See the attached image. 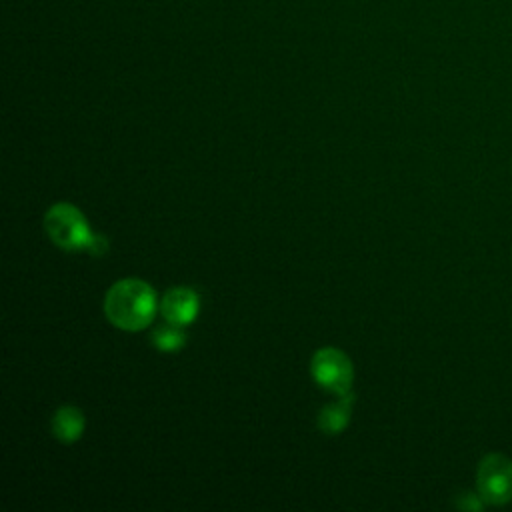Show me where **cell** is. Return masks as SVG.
<instances>
[{
	"instance_id": "1",
	"label": "cell",
	"mask_w": 512,
	"mask_h": 512,
	"mask_svg": "<svg viewBox=\"0 0 512 512\" xmlns=\"http://www.w3.org/2000/svg\"><path fill=\"white\" fill-rule=\"evenodd\" d=\"M106 318L122 330L146 328L156 312V294L150 284L126 278L110 286L104 298Z\"/></svg>"
},
{
	"instance_id": "2",
	"label": "cell",
	"mask_w": 512,
	"mask_h": 512,
	"mask_svg": "<svg viewBox=\"0 0 512 512\" xmlns=\"http://www.w3.org/2000/svg\"><path fill=\"white\" fill-rule=\"evenodd\" d=\"M44 228L50 240L64 250H86L94 236L84 214L68 202H58L46 212Z\"/></svg>"
},
{
	"instance_id": "3",
	"label": "cell",
	"mask_w": 512,
	"mask_h": 512,
	"mask_svg": "<svg viewBox=\"0 0 512 512\" xmlns=\"http://www.w3.org/2000/svg\"><path fill=\"white\" fill-rule=\"evenodd\" d=\"M476 486L486 504L512 502V460L500 452L484 456L478 464Z\"/></svg>"
},
{
	"instance_id": "4",
	"label": "cell",
	"mask_w": 512,
	"mask_h": 512,
	"mask_svg": "<svg viewBox=\"0 0 512 512\" xmlns=\"http://www.w3.org/2000/svg\"><path fill=\"white\" fill-rule=\"evenodd\" d=\"M310 372L312 378L316 380L318 386L336 392V394H346L350 392L352 380H354V370L350 358L338 350V348H320L312 356L310 362Z\"/></svg>"
},
{
	"instance_id": "5",
	"label": "cell",
	"mask_w": 512,
	"mask_h": 512,
	"mask_svg": "<svg viewBox=\"0 0 512 512\" xmlns=\"http://www.w3.org/2000/svg\"><path fill=\"white\" fill-rule=\"evenodd\" d=\"M198 308H200V298L188 286L170 288L160 300V312L164 320L176 326L190 324L196 318Z\"/></svg>"
},
{
	"instance_id": "6",
	"label": "cell",
	"mask_w": 512,
	"mask_h": 512,
	"mask_svg": "<svg viewBox=\"0 0 512 512\" xmlns=\"http://www.w3.org/2000/svg\"><path fill=\"white\" fill-rule=\"evenodd\" d=\"M50 428L60 442L70 444L84 432V414L76 406H60L50 420Z\"/></svg>"
},
{
	"instance_id": "7",
	"label": "cell",
	"mask_w": 512,
	"mask_h": 512,
	"mask_svg": "<svg viewBox=\"0 0 512 512\" xmlns=\"http://www.w3.org/2000/svg\"><path fill=\"white\" fill-rule=\"evenodd\" d=\"M352 400H354V396L350 392H346V394H342V398L338 402L326 404L318 414V428L326 434H338L340 430H344V426L348 424Z\"/></svg>"
},
{
	"instance_id": "8",
	"label": "cell",
	"mask_w": 512,
	"mask_h": 512,
	"mask_svg": "<svg viewBox=\"0 0 512 512\" xmlns=\"http://www.w3.org/2000/svg\"><path fill=\"white\" fill-rule=\"evenodd\" d=\"M152 344L162 352L180 350L184 346V332L180 330V326L168 322V326H162L152 334Z\"/></svg>"
},
{
	"instance_id": "9",
	"label": "cell",
	"mask_w": 512,
	"mask_h": 512,
	"mask_svg": "<svg viewBox=\"0 0 512 512\" xmlns=\"http://www.w3.org/2000/svg\"><path fill=\"white\" fill-rule=\"evenodd\" d=\"M106 250H108V240L102 234H94L88 248H86V252H90L92 256H102Z\"/></svg>"
}]
</instances>
